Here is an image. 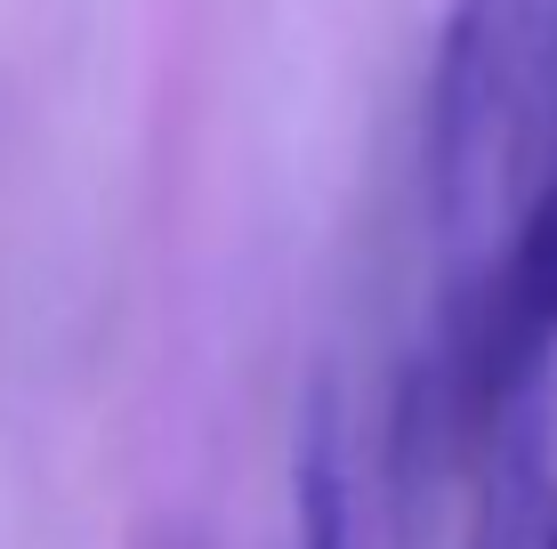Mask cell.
<instances>
[{
    "instance_id": "cell-1",
    "label": "cell",
    "mask_w": 557,
    "mask_h": 549,
    "mask_svg": "<svg viewBox=\"0 0 557 549\" xmlns=\"http://www.w3.org/2000/svg\"><path fill=\"white\" fill-rule=\"evenodd\" d=\"M533 534H542V509H533V428L517 421L485 452V509H476L469 549H533Z\"/></svg>"
},
{
    "instance_id": "cell-2",
    "label": "cell",
    "mask_w": 557,
    "mask_h": 549,
    "mask_svg": "<svg viewBox=\"0 0 557 549\" xmlns=\"http://www.w3.org/2000/svg\"><path fill=\"white\" fill-rule=\"evenodd\" d=\"M299 549H348V485H339L332 437H307L299 452Z\"/></svg>"
},
{
    "instance_id": "cell-3",
    "label": "cell",
    "mask_w": 557,
    "mask_h": 549,
    "mask_svg": "<svg viewBox=\"0 0 557 549\" xmlns=\"http://www.w3.org/2000/svg\"><path fill=\"white\" fill-rule=\"evenodd\" d=\"M533 549H557V509H542V534H533Z\"/></svg>"
}]
</instances>
